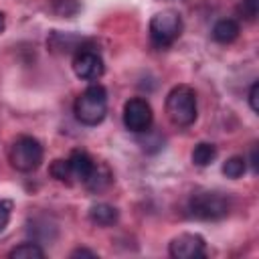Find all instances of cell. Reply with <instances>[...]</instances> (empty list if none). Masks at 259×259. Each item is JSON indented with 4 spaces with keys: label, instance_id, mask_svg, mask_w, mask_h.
<instances>
[{
    "label": "cell",
    "instance_id": "13",
    "mask_svg": "<svg viewBox=\"0 0 259 259\" xmlns=\"http://www.w3.org/2000/svg\"><path fill=\"white\" fill-rule=\"evenodd\" d=\"M217 158V146L214 144H208V142H200L194 146L192 150V162L200 168L212 164V160Z\"/></svg>",
    "mask_w": 259,
    "mask_h": 259
},
{
    "label": "cell",
    "instance_id": "17",
    "mask_svg": "<svg viewBox=\"0 0 259 259\" xmlns=\"http://www.w3.org/2000/svg\"><path fill=\"white\" fill-rule=\"evenodd\" d=\"M49 172H51V176L57 178L59 182H67V184H71L73 172H71V164H69V160H55V162L51 164Z\"/></svg>",
    "mask_w": 259,
    "mask_h": 259
},
{
    "label": "cell",
    "instance_id": "8",
    "mask_svg": "<svg viewBox=\"0 0 259 259\" xmlns=\"http://www.w3.org/2000/svg\"><path fill=\"white\" fill-rule=\"evenodd\" d=\"M168 251L174 259H196L204 255V239L196 233H182L170 241Z\"/></svg>",
    "mask_w": 259,
    "mask_h": 259
},
{
    "label": "cell",
    "instance_id": "9",
    "mask_svg": "<svg viewBox=\"0 0 259 259\" xmlns=\"http://www.w3.org/2000/svg\"><path fill=\"white\" fill-rule=\"evenodd\" d=\"M67 160H69V164H71L73 178L81 180L83 184H85V180L91 176V172H93V168H95V164H97L85 150H73Z\"/></svg>",
    "mask_w": 259,
    "mask_h": 259
},
{
    "label": "cell",
    "instance_id": "23",
    "mask_svg": "<svg viewBox=\"0 0 259 259\" xmlns=\"http://www.w3.org/2000/svg\"><path fill=\"white\" fill-rule=\"evenodd\" d=\"M251 160H253V168L257 170V150H255V148L251 150Z\"/></svg>",
    "mask_w": 259,
    "mask_h": 259
},
{
    "label": "cell",
    "instance_id": "2",
    "mask_svg": "<svg viewBox=\"0 0 259 259\" xmlns=\"http://www.w3.org/2000/svg\"><path fill=\"white\" fill-rule=\"evenodd\" d=\"M107 113V91L101 85H89L75 99V117L85 125H97Z\"/></svg>",
    "mask_w": 259,
    "mask_h": 259
},
{
    "label": "cell",
    "instance_id": "15",
    "mask_svg": "<svg viewBox=\"0 0 259 259\" xmlns=\"http://www.w3.org/2000/svg\"><path fill=\"white\" fill-rule=\"evenodd\" d=\"M8 255L12 259H42L45 257V251L38 245H34V243H22V245L14 247Z\"/></svg>",
    "mask_w": 259,
    "mask_h": 259
},
{
    "label": "cell",
    "instance_id": "1",
    "mask_svg": "<svg viewBox=\"0 0 259 259\" xmlns=\"http://www.w3.org/2000/svg\"><path fill=\"white\" fill-rule=\"evenodd\" d=\"M166 113L174 125L186 127L196 119V93L188 85H176L166 97Z\"/></svg>",
    "mask_w": 259,
    "mask_h": 259
},
{
    "label": "cell",
    "instance_id": "21",
    "mask_svg": "<svg viewBox=\"0 0 259 259\" xmlns=\"http://www.w3.org/2000/svg\"><path fill=\"white\" fill-rule=\"evenodd\" d=\"M257 93H259V83L255 81V83L251 85V89H249V105H251V109H253V111H259V103H257Z\"/></svg>",
    "mask_w": 259,
    "mask_h": 259
},
{
    "label": "cell",
    "instance_id": "18",
    "mask_svg": "<svg viewBox=\"0 0 259 259\" xmlns=\"http://www.w3.org/2000/svg\"><path fill=\"white\" fill-rule=\"evenodd\" d=\"M53 8L61 16H73V14H77L79 4H77V0H55V6Z\"/></svg>",
    "mask_w": 259,
    "mask_h": 259
},
{
    "label": "cell",
    "instance_id": "20",
    "mask_svg": "<svg viewBox=\"0 0 259 259\" xmlns=\"http://www.w3.org/2000/svg\"><path fill=\"white\" fill-rule=\"evenodd\" d=\"M10 210H12V204L8 200H0V231L8 225L10 221Z\"/></svg>",
    "mask_w": 259,
    "mask_h": 259
},
{
    "label": "cell",
    "instance_id": "14",
    "mask_svg": "<svg viewBox=\"0 0 259 259\" xmlns=\"http://www.w3.org/2000/svg\"><path fill=\"white\" fill-rule=\"evenodd\" d=\"M109 182H111V174H109L107 166H103V164H95L91 176L85 180V186H87L89 190L97 192V190H103Z\"/></svg>",
    "mask_w": 259,
    "mask_h": 259
},
{
    "label": "cell",
    "instance_id": "6",
    "mask_svg": "<svg viewBox=\"0 0 259 259\" xmlns=\"http://www.w3.org/2000/svg\"><path fill=\"white\" fill-rule=\"evenodd\" d=\"M152 119H154L152 107L146 99L132 97V99L125 101V105H123V123L130 132H134V134L148 132L150 125H152Z\"/></svg>",
    "mask_w": 259,
    "mask_h": 259
},
{
    "label": "cell",
    "instance_id": "11",
    "mask_svg": "<svg viewBox=\"0 0 259 259\" xmlns=\"http://www.w3.org/2000/svg\"><path fill=\"white\" fill-rule=\"evenodd\" d=\"M79 42H83V38H79L77 34H63V32H53L49 38V47L55 53H71V51H79Z\"/></svg>",
    "mask_w": 259,
    "mask_h": 259
},
{
    "label": "cell",
    "instance_id": "24",
    "mask_svg": "<svg viewBox=\"0 0 259 259\" xmlns=\"http://www.w3.org/2000/svg\"><path fill=\"white\" fill-rule=\"evenodd\" d=\"M4 26H6V20H4V14L0 12V32L4 30Z\"/></svg>",
    "mask_w": 259,
    "mask_h": 259
},
{
    "label": "cell",
    "instance_id": "22",
    "mask_svg": "<svg viewBox=\"0 0 259 259\" xmlns=\"http://www.w3.org/2000/svg\"><path fill=\"white\" fill-rule=\"evenodd\" d=\"M71 257H73V259H75V257H91V259H95L97 253H93V251H89V249H75V251L71 253Z\"/></svg>",
    "mask_w": 259,
    "mask_h": 259
},
{
    "label": "cell",
    "instance_id": "4",
    "mask_svg": "<svg viewBox=\"0 0 259 259\" xmlns=\"http://www.w3.org/2000/svg\"><path fill=\"white\" fill-rule=\"evenodd\" d=\"M8 160L18 172H32L42 162V146L32 136H20L8 150Z\"/></svg>",
    "mask_w": 259,
    "mask_h": 259
},
{
    "label": "cell",
    "instance_id": "7",
    "mask_svg": "<svg viewBox=\"0 0 259 259\" xmlns=\"http://www.w3.org/2000/svg\"><path fill=\"white\" fill-rule=\"evenodd\" d=\"M73 71L83 81H95L103 75L105 65H103V59L99 53H95L91 49H79L73 57Z\"/></svg>",
    "mask_w": 259,
    "mask_h": 259
},
{
    "label": "cell",
    "instance_id": "10",
    "mask_svg": "<svg viewBox=\"0 0 259 259\" xmlns=\"http://www.w3.org/2000/svg\"><path fill=\"white\" fill-rule=\"evenodd\" d=\"M117 217H119L117 208L107 204V202H99V204H93L89 208V221L99 225V227H109V225L117 223Z\"/></svg>",
    "mask_w": 259,
    "mask_h": 259
},
{
    "label": "cell",
    "instance_id": "16",
    "mask_svg": "<svg viewBox=\"0 0 259 259\" xmlns=\"http://www.w3.org/2000/svg\"><path fill=\"white\" fill-rule=\"evenodd\" d=\"M245 170H247V160L241 158V156H233V158H229V160L223 164V174H225L227 178H233V180L241 178V176L245 174Z\"/></svg>",
    "mask_w": 259,
    "mask_h": 259
},
{
    "label": "cell",
    "instance_id": "12",
    "mask_svg": "<svg viewBox=\"0 0 259 259\" xmlns=\"http://www.w3.org/2000/svg\"><path fill=\"white\" fill-rule=\"evenodd\" d=\"M239 36V24L233 18H223L212 26V38L221 45H229Z\"/></svg>",
    "mask_w": 259,
    "mask_h": 259
},
{
    "label": "cell",
    "instance_id": "3",
    "mask_svg": "<svg viewBox=\"0 0 259 259\" xmlns=\"http://www.w3.org/2000/svg\"><path fill=\"white\" fill-rule=\"evenodd\" d=\"M231 202L225 194L214 190H200L194 192L188 200V212L192 219L198 221H219L229 214Z\"/></svg>",
    "mask_w": 259,
    "mask_h": 259
},
{
    "label": "cell",
    "instance_id": "5",
    "mask_svg": "<svg viewBox=\"0 0 259 259\" xmlns=\"http://www.w3.org/2000/svg\"><path fill=\"white\" fill-rule=\"evenodd\" d=\"M182 30V18L176 10H162L150 20V38L156 47H170Z\"/></svg>",
    "mask_w": 259,
    "mask_h": 259
},
{
    "label": "cell",
    "instance_id": "19",
    "mask_svg": "<svg viewBox=\"0 0 259 259\" xmlns=\"http://www.w3.org/2000/svg\"><path fill=\"white\" fill-rule=\"evenodd\" d=\"M239 12L247 20H255V16H257V0H243L239 4Z\"/></svg>",
    "mask_w": 259,
    "mask_h": 259
}]
</instances>
